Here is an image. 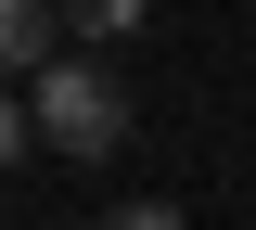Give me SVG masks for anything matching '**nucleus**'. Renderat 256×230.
Segmentation results:
<instances>
[{
    "instance_id": "1",
    "label": "nucleus",
    "mask_w": 256,
    "mask_h": 230,
    "mask_svg": "<svg viewBox=\"0 0 256 230\" xmlns=\"http://www.w3.org/2000/svg\"><path fill=\"white\" fill-rule=\"evenodd\" d=\"M26 115H38V141L77 154V166L128 141V90H116L102 64H38V77H26Z\"/></svg>"
},
{
    "instance_id": "2",
    "label": "nucleus",
    "mask_w": 256,
    "mask_h": 230,
    "mask_svg": "<svg viewBox=\"0 0 256 230\" xmlns=\"http://www.w3.org/2000/svg\"><path fill=\"white\" fill-rule=\"evenodd\" d=\"M52 51V0H0V77Z\"/></svg>"
},
{
    "instance_id": "3",
    "label": "nucleus",
    "mask_w": 256,
    "mask_h": 230,
    "mask_svg": "<svg viewBox=\"0 0 256 230\" xmlns=\"http://www.w3.org/2000/svg\"><path fill=\"white\" fill-rule=\"evenodd\" d=\"M141 13H154V0H64V26H90V38H128Z\"/></svg>"
},
{
    "instance_id": "4",
    "label": "nucleus",
    "mask_w": 256,
    "mask_h": 230,
    "mask_svg": "<svg viewBox=\"0 0 256 230\" xmlns=\"http://www.w3.org/2000/svg\"><path fill=\"white\" fill-rule=\"evenodd\" d=\"M102 230H180V205H154V192H128V205H116Z\"/></svg>"
},
{
    "instance_id": "5",
    "label": "nucleus",
    "mask_w": 256,
    "mask_h": 230,
    "mask_svg": "<svg viewBox=\"0 0 256 230\" xmlns=\"http://www.w3.org/2000/svg\"><path fill=\"white\" fill-rule=\"evenodd\" d=\"M26 128H38V115H26L13 90H0V166H26Z\"/></svg>"
}]
</instances>
